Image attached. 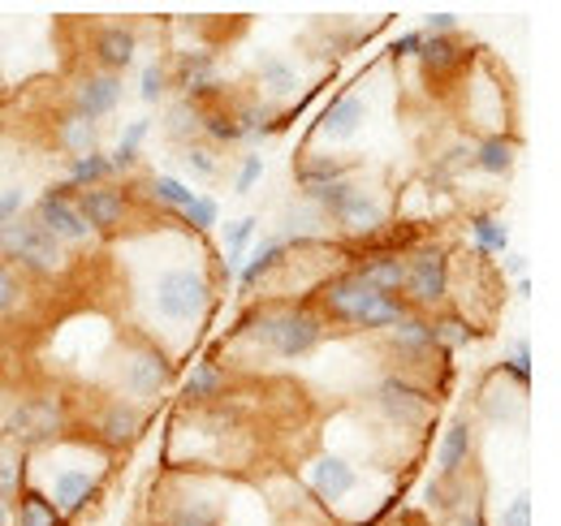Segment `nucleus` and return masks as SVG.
<instances>
[{"mask_svg": "<svg viewBox=\"0 0 561 526\" xmlns=\"http://www.w3.org/2000/svg\"><path fill=\"white\" fill-rule=\"evenodd\" d=\"M216 302L220 298L211 289L208 255H178V260L151 263L139 285V332H147L156 345H164L178 358V332L199 336V324H208Z\"/></svg>", "mask_w": 561, "mask_h": 526, "instance_id": "obj_1", "label": "nucleus"}, {"mask_svg": "<svg viewBox=\"0 0 561 526\" xmlns=\"http://www.w3.org/2000/svg\"><path fill=\"white\" fill-rule=\"evenodd\" d=\"M108 474H113V458L100 445H91L78 427L70 436L26 454V492L44 496L66 526H73L100 501Z\"/></svg>", "mask_w": 561, "mask_h": 526, "instance_id": "obj_2", "label": "nucleus"}, {"mask_svg": "<svg viewBox=\"0 0 561 526\" xmlns=\"http://www.w3.org/2000/svg\"><path fill=\"white\" fill-rule=\"evenodd\" d=\"M329 336L324 316L311 307V302H294V298H268L260 307H251L233 336L225 341V350H238L247 345L260 363L273 358V363H302L311 358Z\"/></svg>", "mask_w": 561, "mask_h": 526, "instance_id": "obj_3", "label": "nucleus"}, {"mask_svg": "<svg viewBox=\"0 0 561 526\" xmlns=\"http://www.w3.org/2000/svg\"><path fill=\"white\" fill-rule=\"evenodd\" d=\"M311 307L324 316V324H337V329H351V332H367V336L389 332L402 316H407L402 298L380 294V289L367 285L354 267L329 272V276L316 285Z\"/></svg>", "mask_w": 561, "mask_h": 526, "instance_id": "obj_4", "label": "nucleus"}, {"mask_svg": "<svg viewBox=\"0 0 561 526\" xmlns=\"http://www.w3.org/2000/svg\"><path fill=\"white\" fill-rule=\"evenodd\" d=\"M229 523V488L220 474L199 470H164L151 496V526H225Z\"/></svg>", "mask_w": 561, "mask_h": 526, "instance_id": "obj_5", "label": "nucleus"}, {"mask_svg": "<svg viewBox=\"0 0 561 526\" xmlns=\"http://www.w3.org/2000/svg\"><path fill=\"white\" fill-rule=\"evenodd\" d=\"M108 367H113V397H126L142 410H151L178 385V358L139 329H130L113 345Z\"/></svg>", "mask_w": 561, "mask_h": 526, "instance_id": "obj_6", "label": "nucleus"}, {"mask_svg": "<svg viewBox=\"0 0 561 526\" xmlns=\"http://www.w3.org/2000/svg\"><path fill=\"white\" fill-rule=\"evenodd\" d=\"M302 198H311L324 211V220L346 242V251H358L363 242H371L389 225V203H385V195L371 182H363L358 173L333 182V186H324V191H311V195Z\"/></svg>", "mask_w": 561, "mask_h": 526, "instance_id": "obj_7", "label": "nucleus"}, {"mask_svg": "<svg viewBox=\"0 0 561 526\" xmlns=\"http://www.w3.org/2000/svg\"><path fill=\"white\" fill-rule=\"evenodd\" d=\"M78 427L70 397H61L57 389H31V393L9 397L4 414H0V436L9 445H18L22 454H35L61 436H70Z\"/></svg>", "mask_w": 561, "mask_h": 526, "instance_id": "obj_8", "label": "nucleus"}, {"mask_svg": "<svg viewBox=\"0 0 561 526\" xmlns=\"http://www.w3.org/2000/svg\"><path fill=\"white\" fill-rule=\"evenodd\" d=\"M363 405L389 427V432H407V436H423L427 423L436 419V389L427 380L402 376V371H385L367 385Z\"/></svg>", "mask_w": 561, "mask_h": 526, "instance_id": "obj_9", "label": "nucleus"}, {"mask_svg": "<svg viewBox=\"0 0 561 526\" xmlns=\"http://www.w3.org/2000/svg\"><path fill=\"white\" fill-rule=\"evenodd\" d=\"M367 466L354 461L342 449H316L302 461V488L311 492V501L324 514H346L354 501L367 492Z\"/></svg>", "mask_w": 561, "mask_h": 526, "instance_id": "obj_10", "label": "nucleus"}, {"mask_svg": "<svg viewBox=\"0 0 561 526\" xmlns=\"http://www.w3.org/2000/svg\"><path fill=\"white\" fill-rule=\"evenodd\" d=\"M454 294V255L445 242L423 238L407 251V285H402V307L420 311V316H436L449 307Z\"/></svg>", "mask_w": 561, "mask_h": 526, "instance_id": "obj_11", "label": "nucleus"}, {"mask_svg": "<svg viewBox=\"0 0 561 526\" xmlns=\"http://www.w3.org/2000/svg\"><path fill=\"white\" fill-rule=\"evenodd\" d=\"M0 260L9 263L22 281H57L70 267V251L57 247L26 211L0 229Z\"/></svg>", "mask_w": 561, "mask_h": 526, "instance_id": "obj_12", "label": "nucleus"}, {"mask_svg": "<svg viewBox=\"0 0 561 526\" xmlns=\"http://www.w3.org/2000/svg\"><path fill=\"white\" fill-rule=\"evenodd\" d=\"M73 191L70 182H48L35 203H31V220L57 242V247H66V251H87V247H95V233H91V225L78 216V203H73Z\"/></svg>", "mask_w": 561, "mask_h": 526, "instance_id": "obj_13", "label": "nucleus"}, {"mask_svg": "<svg viewBox=\"0 0 561 526\" xmlns=\"http://www.w3.org/2000/svg\"><path fill=\"white\" fill-rule=\"evenodd\" d=\"M142 432H147V410L135 405V401H126V397L104 393L91 405L82 436H87L91 445H100L108 458H117V454H126L130 445H139Z\"/></svg>", "mask_w": 561, "mask_h": 526, "instance_id": "obj_14", "label": "nucleus"}, {"mask_svg": "<svg viewBox=\"0 0 561 526\" xmlns=\"http://www.w3.org/2000/svg\"><path fill=\"white\" fill-rule=\"evenodd\" d=\"M169 78L178 100L195 104V108H216L225 100V78H220V61L208 48H182L169 61Z\"/></svg>", "mask_w": 561, "mask_h": 526, "instance_id": "obj_15", "label": "nucleus"}, {"mask_svg": "<svg viewBox=\"0 0 561 526\" xmlns=\"http://www.w3.org/2000/svg\"><path fill=\"white\" fill-rule=\"evenodd\" d=\"M380 341H385V354L393 358V371L415 376V380H423L420 371L432 363V358H445V354L436 350L432 316H420V311H407V316H402L393 329L380 332Z\"/></svg>", "mask_w": 561, "mask_h": 526, "instance_id": "obj_16", "label": "nucleus"}, {"mask_svg": "<svg viewBox=\"0 0 561 526\" xmlns=\"http://www.w3.org/2000/svg\"><path fill=\"white\" fill-rule=\"evenodd\" d=\"M122 95H126V78L100 73V69H82L70 87V108L100 126L104 117H113L122 108Z\"/></svg>", "mask_w": 561, "mask_h": 526, "instance_id": "obj_17", "label": "nucleus"}, {"mask_svg": "<svg viewBox=\"0 0 561 526\" xmlns=\"http://www.w3.org/2000/svg\"><path fill=\"white\" fill-rule=\"evenodd\" d=\"M91 69L100 73H126V69L139 61V26L130 22H100L91 31Z\"/></svg>", "mask_w": 561, "mask_h": 526, "instance_id": "obj_18", "label": "nucleus"}, {"mask_svg": "<svg viewBox=\"0 0 561 526\" xmlns=\"http://www.w3.org/2000/svg\"><path fill=\"white\" fill-rule=\"evenodd\" d=\"M73 203H78V216L91 225L95 238L122 233V229L130 225V207H135L130 191H122V186H91V191H78Z\"/></svg>", "mask_w": 561, "mask_h": 526, "instance_id": "obj_19", "label": "nucleus"}, {"mask_svg": "<svg viewBox=\"0 0 561 526\" xmlns=\"http://www.w3.org/2000/svg\"><path fill=\"white\" fill-rule=\"evenodd\" d=\"M233 389V363L225 358H195L191 371L182 376V405L186 410H208V405H220L225 393Z\"/></svg>", "mask_w": 561, "mask_h": 526, "instance_id": "obj_20", "label": "nucleus"}, {"mask_svg": "<svg viewBox=\"0 0 561 526\" xmlns=\"http://www.w3.org/2000/svg\"><path fill=\"white\" fill-rule=\"evenodd\" d=\"M367 113H371V108H367V100H363L358 91H342L337 100L324 104V113H320L311 138H316V142H329V151H333V147L358 138V130L367 126ZM316 142H311V147H316Z\"/></svg>", "mask_w": 561, "mask_h": 526, "instance_id": "obj_21", "label": "nucleus"}, {"mask_svg": "<svg viewBox=\"0 0 561 526\" xmlns=\"http://www.w3.org/2000/svg\"><path fill=\"white\" fill-rule=\"evenodd\" d=\"M476 449H480L476 419H471V414H458V419L440 432V441H436V454H432L436 474H440V479H462V474H471Z\"/></svg>", "mask_w": 561, "mask_h": 526, "instance_id": "obj_22", "label": "nucleus"}, {"mask_svg": "<svg viewBox=\"0 0 561 526\" xmlns=\"http://www.w3.org/2000/svg\"><path fill=\"white\" fill-rule=\"evenodd\" d=\"M351 173H363V160L351 156H337V151H320V147H302L298 160H294V186L298 195H311V191H324Z\"/></svg>", "mask_w": 561, "mask_h": 526, "instance_id": "obj_23", "label": "nucleus"}, {"mask_svg": "<svg viewBox=\"0 0 561 526\" xmlns=\"http://www.w3.org/2000/svg\"><path fill=\"white\" fill-rule=\"evenodd\" d=\"M280 238L289 242V251H311V247H333V225L324 220V211L311 203V198H294L285 211H280Z\"/></svg>", "mask_w": 561, "mask_h": 526, "instance_id": "obj_24", "label": "nucleus"}, {"mask_svg": "<svg viewBox=\"0 0 561 526\" xmlns=\"http://www.w3.org/2000/svg\"><path fill=\"white\" fill-rule=\"evenodd\" d=\"M289 242L280 238V233H264V238H255L251 242V251H247V260H242V267H238V289L242 294H251V289H260L268 276H277V272H285V263H289Z\"/></svg>", "mask_w": 561, "mask_h": 526, "instance_id": "obj_25", "label": "nucleus"}, {"mask_svg": "<svg viewBox=\"0 0 561 526\" xmlns=\"http://www.w3.org/2000/svg\"><path fill=\"white\" fill-rule=\"evenodd\" d=\"M471 61H476V53H471V44H467L462 35H445V39H427V35H423L420 53H415V66H420L432 82L458 78Z\"/></svg>", "mask_w": 561, "mask_h": 526, "instance_id": "obj_26", "label": "nucleus"}, {"mask_svg": "<svg viewBox=\"0 0 561 526\" xmlns=\"http://www.w3.org/2000/svg\"><path fill=\"white\" fill-rule=\"evenodd\" d=\"M476 405H480V414H484L489 423H523V414H527V389L514 385L510 376L492 371L489 380L480 385Z\"/></svg>", "mask_w": 561, "mask_h": 526, "instance_id": "obj_27", "label": "nucleus"}, {"mask_svg": "<svg viewBox=\"0 0 561 526\" xmlns=\"http://www.w3.org/2000/svg\"><path fill=\"white\" fill-rule=\"evenodd\" d=\"M346 267H354L380 294L402 298V285H407V255L402 251H354Z\"/></svg>", "mask_w": 561, "mask_h": 526, "instance_id": "obj_28", "label": "nucleus"}, {"mask_svg": "<svg viewBox=\"0 0 561 526\" xmlns=\"http://www.w3.org/2000/svg\"><path fill=\"white\" fill-rule=\"evenodd\" d=\"M255 95L260 100H268V104H285V100H294L298 95V87H302V73L298 66L289 61V57H280V53H260L255 57Z\"/></svg>", "mask_w": 561, "mask_h": 526, "instance_id": "obj_29", "label": "nucleus"}, {"mask_svg": "<svg viewBox=\"0 0 561 526\" xmlns=\"http://www.w3.org/2000/svg\"><path fill=\"white\" fill-rule=\"evenodd\" d=\"M229 113H233V122H238V130H242V147L268 142V138L280 134V126H285V108L260 100V95H247V100L229 104Z\"/></svg>", "mask_w": 561, "mask_h": 526, "instance_id": "obj_30", "label": "nucleus"}, {"mask_svg": "<svg viewBox=\"0 0 561 526\" xmlns=\"http://www.w3.org/2000/svg\"><path fill=\"white\" fill-rule=\"evenodd\" d=\"M514 164H518V138H514V134H505V130L480 134V138L471 142V169H476V173L505 182V178L514 173Z\"/></svg>", "mask_w": 561, "mask_h": 526, "instance_id": "obj_31", "label": "nucleus"}, {"mask_svg": "<svg viewBox=\"0 0 561 526\" xmlns=\"http://www.w3.org/2000/svg\"><path fill=\"white\" fill-rule=\"evenodd\" d=\"M467 242H471V251H476L480 260L505 255V251H510V220H505L501 211H492V207H476V211L467 216Z\"/></svg>", "mask_w": 561, "mask_h": 526, "instance_id": "obj_32", "label": "nucleus"}, {"mask_svg": "<svg viewBox=\"0 0 561 526\" xmlns=\"http://www.w3.org/2000/svg\"><path fill=\"white\" fill-rule=\"evenodd\" d=\"M139 195L160 211V216H182L191 203H195V186L191 182H182L178 173H151V178H142L139 182Z\"/></svg>", "mask_w": 561, "mask_h": 526, "instance_id": "obj_33", "label": "nucleus"}, {"mask_svg": "<svg viewBox=\"0 0 561 526\" xmlns=\"http://www.w3.org/2000/svg\"><path fill=\"white\" fill-rule=\"evenodd\" d=\"M53 142L78 160V156H91V151H100V126L95 122H87L82 113H73V108H61L57 117H53Z\"/></svg>", "mask_w": 561, "mask_h": 526, "instance_id": "obj_34", "label": "nucleus"}, {"mask_svg": "<svg viewBox=\"0 0 561 526\" xmlns=\"http://www.w3.org/2000/svg\"><path fill=\"white\" fill-rule=\"evenodd\" d=\"M432 332H436V350H440L445 358L480 341L476 320H471L467 311H454V307H445V311H436V316H432Z\"/></svg>", "mask_w": 561, "mask_h": 526, "instance_id": "obj_35", "label": "nucleus"}, {"mask_svg": "<svg viewBox=\"0 0 561 526\" xmlns=\"http://www.w3.org/2000/svg\"><path fill=\"white\" fill-rule=\"evenodd\" d=\"M423 501H427L440 518H458L462 510H471V474H462V479H440V474H432L427 488H423Z\"/></svg>", "mask_w": 561, "mask_h": 526, "instance_id": "obj_36", "label": "nucleus"}, {"mask_svg": "<svg viewBox=\"0 0 561 526\" xmlns=\"http://www.w3.org/2000/svg\"><path fill=\"white\" fill-rule=\"evenodd\" d=\"M160 130L169 142L191 147V142H199V130H204V108H195L186 100H169L164 113H160Z\"/></svg>", "mask_w": 561, "mask_h": 526, "instance_id": "obj_37", "label": "nucleus"}, {"mask_svg": "<svg viewBox=\"0 0 561 526\" xmlns=\"http://www.w3.org/2000/svg\"><path fill=\"white\" fill-rule=\"evenodd\" d=\"M151 126H156V117H135V122H126V130H122V138H117V147L108 151L113 178H126V173H135V164H139L142 142H147Z\"/></svg>", "mask_w": 561, "mask_h": 526, "instance_id": "obj_38", "label": "nucleus"}, {"mask_svg": "<svg viewBox=\"0 0 561 526\" xmlns=\"http://www.w3.org/2000/svg\"><path fill=\"white\" fill-rule=\"evenodd\" d=\"M73 191H91V186H113V164H108V151H91V156H78L66 160V178Z\"/></svg>", "mask_w": 561, "mask_h": 526, "instance_id": "obj_39", "label": "nucleus"}, {"mask_svg": "<svg viewBox=\"0 0 561 526\" xmlns=\"http://www.w3.org/2000/svg\"><path fill=\"white\" fill-rule=\"evenodd\" d=\"M255 238H260V216H255V211H251V216H238V220H229V225H225V247H220V260H225L229 267H233V272H238Z\"/></svg>", "mask_w": 561, "mask_h": 526, "instance_id": "obj_40", "label": "nucleus"}, {"mask_svg": "<svg viewBox=\"0 0 561 526\" xmlns=\"http://www.w3.org/2000/svg\"><path fill=\"white\" fill-rule=\"evenodd\" d=\"M199 142H208L216 151H229V147H242V130L229 113V104H216V108H204V130H199Z\"/></svg>", "mask_w": 561, "mask_h": 526, "instance_id": "obj_41", "label": "nucleus"}, {"mask_svg": "<svg viewBox=\"0 0 561 526\" xmlns=\"http://www.w3.org/2000/svg\"><path fill=\"white\" fill-rule=\"evenodd\" d=\"M22 488H26V454L0 436V496L13 505L22 496Z\"/></svg>", "mask_w": 561, "mask_h": 526, "instance_id": "obj_42", "label": "nucleus"}, {"mask_svg": "<svg viewBox=\"0 0 561 526\" xmlns=\"http://www.w3.org/2000/svg\"><path fill=\"white\" fill-rule=\"evenodd\" d=\"M501 376H510L514 385H531V341H527V332H514L510 341H505V358H501V367H496Z\"/></svg>", "mask_w": 561, "mask_h": 526, "instance_id": "obj_43", "label": "nucleus"}, {"mask_svg": "<svg viewBox=\"0 0 561 526\" xmlns=\"http://www.w3.org/2000/svg\"><path fill=\"white\" fill-rule=\"evenodd\" d=\"M178 160H182V169H186L195 182H216L220 169H225V164H220V151L208 147V142H191V147H182Z\"/></svg>", "mask_w": 561, "mask_h": 526, "instance_id": "obj_44", "label": "nucleus"}, {"mask_svg": "<svg viewBox=\"0 0 561 526\" xmlns=\"http://www.w3.org/2000/svg\"><path fill=\"white\" fill-rule=\"evenodd\" d=\"M169 91H173L169 61L151 57V61L139 69V100H142V104H169Z\"/></svg>", "mask_w": 561, "mask_h": 526, "instance_id": "obj_45", "label": "nucleus"}, {"mask_svg": "<svg viewBox=\"0 0 561 526\" xmlns=\"http://www.w3.org/2000/svg\"><path fill=\"white\" fill-rule=\"evenodd\" d=\"M13 526H66V523L57 518V510L44 496H35V492L22 488V496L13 501Z\"/></svg>", "mask_w": 561, "mask_h": 526, "instance_id": "obj_46", "label": "nucleus"}, {"mask_svg": "<svg viewBox=\"0 0 561 526\" xmlns=\"http://www.w3.org/2000/svg\"><path fill=\"white\" fill-rule=\"evenodd\" d=\"M220 225V203H216V195H195V203L182 211V229L186 233H195V238H204V233H211Z\"/></svg>", "mask_w": 561, "mask_h": 526, "instance_id": "obj_47", "label": "nucleus"}, {"mask_svg": "<svg viewBox=\"0 0 561 526\" xmlns=\"http://www.w3.org/2000/svg\"><path fill=\"white\" fill-rule=\"evenodd\" d=\"M26 294H31V281H22L9 263L0 260V320H13L26 302Z\"/></svg>", "mask_w": 561, "mask_h": 526, "instance_id": "obj_48", "label": "nucleus"}, {"mask_svg": "<svg viewBox=\"0 0 561 526\" xmlns=\"http://www.w3.org/2000/svg\"><path fill=\"white\" fill-rule=\"evenodd\" d=\"M264 173H268V160H264L260 151L238 156V169H233V195H251V191L264 182Z\"/></svg>", "mask_w": 561, "mask_h": 526, "instance_id": "obj_49", "label": "nucleus"}, {"mask_svg": "<svg viewBox=\"0 0 561 526\" xmlns=\"http://www.w3.org/2000/svg\"><path fill=\"white\" fill-rule=\"evenodd\" d=\"M427 39H445V35H458L462 31V22H458V13L454 9H432V13H423V26H420Z\"/></svg>", "mask_w": 561, "mask_h": 526, "instance_id": "obj_50", "label": "nucleus"}, {"mask_svg": "<svg viewBox=\"0 0 561 526\" xmlns=\"http://www.w3.org/2000/svg\"><path fill=\"white\" fill-rule=\"evenodd\" d=\"M496 526H531V492H518L501 505L496 514Z\"/></svg>", "mask_w": 561, "mask_h": 526, "instance_id": "obj_51", "label": "nucleus"}, {"mask_svg": "<svg viewBox=\"0 0 561 526\" xmlns=\"http://www.w3.org/2000/svg\"><path fill=\"white\" fill-rule=\"evenodd\" d=\"M423 44V31H402V35H393L389 39V61H415V53H420Z\"/></svg>", "mask_w": 561, "mask_h": 526, "instance_id": "obj_52", "label": "nucleus"}, {"mask_svg": "<svg viewBox=\"0 0 561 526\" xmlns=\"http://www.w3.org/2000/svg\"><path fill=\"white\" fill-rule=\"evenodd\" d=\"M22 211H26L22 186H13V191H0V229H4V225H13Z\"/></svg>", "mask_w": 561, "mask_h": 526, "instance_id": "obj_53", "label": "nucleus"}, {"mask_svg": "<svg viewBox=\"0 0 561 526\" xmlns=\"http://www.w3.org/2000/svg\"><path fill=\"white\" fill-rule=\"evenodd\" d=\"M501 267H505V276L523 281V276H527V255H523V251H505V260H501Z\"/></svg>", "mask_w": 561, "mask_h": 526, "instance_id": "obj_54", "label": "nucleus"}, {"mask_svg": "<svg viewBox=\"0 0 561 526\" xmlns=\"http://www.w3.org/2000/svg\"><path fill=\"white\" fill-rule=\"evenodd\" d=\"M454 526H489V518H484V510H480V505H471V510H462V514L454 518Z\"/></svg>", "mask_w": 561, "mask_h": 526, "instance_id": "obj_55", "label": "nucleus"}, {"mask_svg": "<svg viewBox=\"0 0 561 526\" xmlns=\"http://www.w3.org/2000/svg\"><path fill=\"white\" fill-rule=\"evenodd\" d=\"M0 526H13V505L0 496Z\"/></svg>", "mask_w": 561, "mask_h": 526, "instance_id": "obj_56", "label": "nucleus"}, {"mask_svg": "<svg viewBox=\"0 0 561 526\" xmlns=\"http://www.w3.org/2000/svg\"><path fill=\"white\" fill-rule=\"evenodd\" d=\"M514 289H518V298H531V281L523 276V281H514Z\"/></svg>", "mask_w": 561, "mask_h": 526, "instance_id": "obj_57", "label": "nucleus"}, {"mask_svg": "<svg viewBox=\"0 0 561 526\" xmlns=\"http://www.w3.org/2000/svg\"><path fill=\"white\" fill-rule=\"evenodd\" d=\"M0 164H4V156H0Z\"/></svg>", "mask_w": 561, "mask_h": 526, "instance_id": "obj_58", "label": "nucleus"}]
</instances>
